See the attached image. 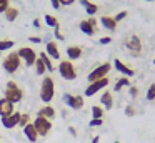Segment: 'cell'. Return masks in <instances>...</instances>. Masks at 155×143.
<instances>
[{"label": "cell", "mask_w": 155, "mask_h": 143, "mask_svg": "<svg viewBox=\"0 0 155 143\" xmlns=\"http://www.w3.org/2000/svg\"><path fill=\"white\" fill-rule=\"evenodd\" d=\"M55 96V82L52 76H44L40 83V100L44 103H50Z\"/></svg>", "instance_id": "1"}, {"label": "cell", "mask_w": 155, "mask_h": 143, "mask_svg": "<svg viewBox=\"0 0 155 143\" xmlns=\"http://www.w3.org/2000/svg\"><path fill=\"white\" fill-rule=\"evenodd\" d=\"M4 98L10 100L12 103H18V102L24 100V90H22L15 82L10 80V82H7V86H5V90H4Z\"/></svg>", "instance_id": "2"}, {"label": "cell", "mask_w": 155, "mask_h": 143, "mask_svg": "<svg viewBox=\"0 0 155 143\" xmlns=\"http://www.w3.org/2000/svg\"><path fill=\"white\" fill-rule=\"evenodd\" d=\"M22 65V60L20 57H18L17 52H10L7 57L4 58V62H2V67H4V70L7 73H10V75H14V73L18 72V68H20Z\"/></svg>", "instance_id": "3"}, {"label": "cell", "mask_w": 155, "mask_h": 143, "mask_svg": "<svg viewBox=\"0 0 155 143\" xmlns=\"http://www.w3.org/2000/svg\"><path fill=\"white\" fill-rule=\"evenodd\" d=\"M58 73L64 80H75L77 78V68L70 60H62L58 63Z\"/></svg>", "instance_id": "4"}, {"label": "cell", "mask_w": 155, "mask_h": 143, "mask_svg": "<svg viewBox=\"0 0 155 143\" xmlns=\"http://www.w3.org/2000/svg\"><path fill=\"white\" fill-rule=\"evenodd\" d=\"M124 45H125V48H127V52L130 53L132 57H140L142 55V42H140V37L138 35H132V37H128L127 40L124 42Z\"/></svg>", "instance_id": "5"}, {"label": "cell", "mask_w": 155, "mask_h": 143, "mask_svg": "<svg viewBox=\"0 0 155 143\" xmlns=\"http://www.w3.org/2000/svg\"><path fill=\"white\" fill-rule=\"evenodd\" d=\"M17 53H18V57H20V60L27 67H34L35 62H37V58H38L37 52H35L34 48H30V47H22V48L17 50Z\"/></svg>", "instance_id": "6"}, {"label": "cell", "mask_w": 155, "mask_h": 143, "mask_svg": "<svg viewBox=\"0 0 155 143\" xmlns=\"http://www.w3.org/2000/svg\"><path fill=\"white\" fill-rule=\"evenodd\" d=\"M110 68H112V65H110L108 62L100 63L97 68H94L90 73H88V76H87V78H88V83L97 82V80H100V78H104V76H107L108 72H110Z\"/></svg>", "instance_id": "7"}, {"label": "cell", "mask_w": 155, "mask_h": 143, "mask_svg": "<svg viewBox=\"0 0 155 143\" xmlns=\"http://www.w3.org/2000/svg\"><path fill=\"white\" fill-rule=\"evenodd\" d=\"M34 126H35V130H37L38 136H47L52 130V122L47 118H42V116H37L35 122H34Z\"/></svg>", "instance_id": "8"}, {"label": "cell", "mask_w": 155, "mask_h": 143, "mask_svg": "<svg viewBox=\"0 0 155 143\" xmlns=\"http://www.w3.org/2000/svg\"><path fill=\"white\" fill-rule=\"evenodd\" d=\"M107 85H108V76H104V78L97 80V82L88 83V86L85 88V96H94L95 93L100 92V90H104Z\"/></svg>", "instance_id": "9"}, {"label": "cell", "mask_w": 155, "mask_h": 143, "mask_svg": "<svg viewBox=\"0 0 155 143\" xmlns=\"http://www.w3.org/2000/svg\"><path fill=\"white\" fill-rule=\"evenodd\" d=\"M62 100H64V103L67 106H70L72 110L84 108V96L82 95H70V93H65Z\"/></svg>", "instance_id": "10"}, {"label": "cell", "mask_w": 155, "mask_h": 143, "mask_svg": "<svg viewBox=\"0 0 155 143\" xmlns=\"http://www.w3.org/2000/svg\"><path fill=\"white\" fill-rule=\"evenodd\" d=\"M78 28H80L85 35L94 37L95 33H97V20H95L94 17H90V18H87V20H82V22L78 23Z\"/></svg>", "instance_id": "11"}, {"label": "cell", "mask_w": 155, "mask_h": 143, "mask_svg": "<svg viewBox=\"0 0 155 143\" xmlns=\"http://www.w3.org/2000/svg\"><path fill=\"white\" fill-rule=\"evenodd\" d=\"M14 112H15V103H12L10 100L2 96V98H0V116H2V118L10 116Z\"/></svg>", "instance_id": "12"}, {"label": "cell", "mask_w": 155, "mask_h": 143, "mask_svg": "<svg viewBox=\"0 0 155 143\" xmlns=\"http://www.w3.org/2000/svg\"><path fill=\"white\" fill-rule=\"evenodd\" d=\"M20 112H14L10 116H5V118H2V125L5 126V128L12 130L15 128V126H18V122H20Z\"/></svg>", "instance_id": "13"}, {"label": "cell", "mask_w": 155, "mask_h": 143, "mask_svg": "<svg viewBox=\"0 0 155 143\" xmlns=\"http://www.w3.org/2000/svg\"><path fill=\"white\" fill-rule=\"evenodd\" d=\"M114 67H115V70H117V72H120L124 76H134L135 75V70L130 68L128 65H125V63L122 62V60H118V58L114 60Z\"/></svg>", "instance_id": "14"}, {"label": "cell", "mask_w": 155, "mask_h": 143, "mask_svg": "<svg viewBox=\"0 0 155 143\" xmlns=\"http://www.w3.org/2000/svg\"><path fill=\"white\" fill-rule=\"evenodd\" d=\"M45 53L54 60H60V50H58L57 42H54V40L47 42V45H45Z\"/></svg>", "instance_id": "15"}, {"label": "cell", "mask_w": 155, "mask_h": 143, "mask_svg": "<svg viewBox=\"0 0 155 143\" xmlns=\"http://www.w3.org/2000/svg\"><path fill=\"white\" fill-rule=\"evenodd\" d=\"M37 116H42V118H47V120H50V122H52V120L57 116V112H55L54 106L45 105V106H42V108L37 112Z\"/></svg>", "instance_id": "16"}, {"label": "cell", "mask_w": 155, "mask_h": 143, "mask_svg": "<svg viewBox=\"0 0 155 143\" xmlns=\"http://www.w3.org/2000/svg\"><path fill=\"white\" fill-rule=\"evenodd\" d=\"M24 135L27 136V140L30 143H35L38 140V133H37V130H35L34 123H28V125L24 126Z\"/></svg>", "instance_id": "17"}, {"label": "cell", "mask_w": 155, "mask_h": 143, "mask_svg": "<svg viewBox=\"0 0 155 143\" xmlns=\"http://www.w3.org/2000/svg\"><path fill=\"white\" fill-rule=\"evenodd\" d=\"M82 53H84V48H82V47H78V45H70L67 48V57H68V60H70V62L78 60L82 57Z\"/></svg>", "instance_id": "18"}, {"label": "cell", "mask_w": 155, "mask_h": 143, "mask_svg": "<svg viewBox=\"0 0 155 143\" xmlns=\"http://www.w3.org/2000/svg\"><path fill=\"white\" fill-rule=\"evenodd\" d=\"M100 23H102L104 28L110 30V32H115V30H117V22H115V18L110 17V15H104L100 18Z\"/></svg>", "instance_id": "19"}, {"label": "cell", "mask_w": 155, "mask_h": 143, "mask_svg": "<svg viewBox=\"0 0 155 143\" xmlns=\"http://www.w3.org/2000/svg\"><path fill=\"white\" fill-rule=\"evenodd\" d=\"M78 2H80V5L84 7V8H85V12H87L90 17H94L95 13L98 12V5H95V3H92L90 0H78Z\"/></svg>", "instance_id": "20"}, {"label": "cell", "mask_w": 155, "mask_h": 143, "mask_svg": "<svg viewBox=\"0 0 155 143\" xmlns=\"http://www.w3.org/2000/svg\"><path fill=\"white\" fill-rule=\"evenodd\" d=\"M100 103H104V108L105 110H110L112 106H114V96H112V93L108 92H104V95L100 96Z\"/></svg>", "instance_id": "21"}, {"label": "cell", "mask_w": 155, "mask_h": 143, "mask_svg": "<svg viewBox=\"0 0 155 143\" xmlns=\"http://www.w3.org/2000/svg\"><path fill=\"white\" fill-rule=\"evenodd\" d=\"M18 17V8L17 7H8L7 10H5V18H7V22H15Z\"/></svg>", "instance_id": "22"}, {"label": "cell", "mask_w": 155, "mask_h": 143, "mask_svg": "<svg viewBox=\"0 0 155 143\" xmlns=\"http://www.w3.org/2000/svg\"><path fill=\"white\" fill-rule=\"evenodd\" d=\"M38 58H40L42 62L45 63V67H47V72H54V68H55V67H54V63H52V58L47 55V53H45V52H42L40 55H38Z\"/></svg>", "instance_id": "23"}, {"label": "cell", "mask_w": 155, "mask_h": 143, "mask_svg": "<svg viewBox=\"0 0 155 143\" xmlns=\"http://www.w3.org/2000/svg\"><path fill=\"white\" fill-rule=\"evenodd\" d=\"M35 72H37V75H45V72H47V67H45V63L42 62L40 58H37V62H35Z\"/></svg>", "instance_id": "24"}, {"label": "cell", "mask_w": 155, "mask_h": 143, "mask_svg": "<svg viewBox=\"0 0 155 143\" xmlns=\"http://www.w3.org/2000/svg\"><path fill=\"white\" fill-rule=\"evenodd\" d=\"M124 86H130V80L127 78V76H122L120 80H118L117 83H115V92H120L122 88H124Z\"/></svg>", "instance_id": "25"}, {"label": "cell", "mask_w": 155, "mask_h": 143, "mask_svg": "<svg viewBox=\"0 0 155 143\" xmlns=\"http://www.w3.org/2000/svg\"><path fill=\"white\" fill-rule=\"evenodd\" d=\"M92 118H104V108L98 105L92 106Z\"/></svg>", "instance_id": "26"}, {"label": "cell", "mask_w": 155, "mask_h": 143, "mask_svg": "<svg viewBox=\"0 0 155 143\" xmlns=\"http://www.w3.org/2000/svg\"><path fill=\"white\" fill-rule=\"evenodd\" d=\"M44 20H45V23H47L48 27H52V28H55L57 25H60V23H58V20L55 18L54 15H45V17H44Z\"/></svg>", "instance_id": "27"}, {"label": "cell", "mask_w": 155, "mask_h": 143, "mask_svg": "<svg viewBox=\"0 0 155 143\" xmlns=\"http://www.w3.org/2000/svg\"><path fill=\"white\" fill-rule=\"evenodd\" d=\"M12 47H14V42H12V40H0V52L10 50Z\"/></svg>", "instance_id": "28"}, {"label": "cell", "mask_w": 155, "mask_h": 143, "mask_svg": "<svg viewBox=\"0 0 155 143\" xmlns=\"http://www.w3.org/2000/svg\"><path fill=\"white\" fill-rule=\"evenodd\" d=\"M28 123H30V115H28V113H22V115H20V122H18V126L24 128L25 125H28Z\"/></svg>", "instance_id": "29"}, {"label": "cell", "mask_w": 155, "mask_h": 143, "mask_svg": "<svg viewBox=\"0 0 155 143\" xmlns=\"http://www.w3.org/2000/svg\"><path fill=\"white\" fill-rule=\"evenodd\" d=\"M147 100L148 102H153L155 100V83H152L147 90Z\"/></svg>", "instance_id": "30"}, {"label": "cell", "mask_w": 155, "mask_h": 143, "mask_svg": "<svg viewBox=\"0 0 155 143\" xmlns=\"http://www.w3.org/2000/svg\"><path fill=\"white\" fill-rule=\"evenodd\" d=\"M8 7H10V0H0V13H5Z\"/></svg>", "instance_id": "31"}, {"label": "cell", "mask_w": 155, "mask_h": 143, "mask_svg": "<svg viewBox=\"0 0 155 143\" xmlns=\"http://www.w3.org/2000/svg\"><path fill=\"white\" fill-rule=\"evenodd\" d=\"M102 123H104V118H92L88 125L94 128V126H102Z\"/></svg>", "instance_id": "32"}, {"label": "cell", "mask_w": 155, "mask_h": 143, "mask_svg": "<svg viewBox=\"0 0 155 143\" xmlns=\"http://www.w3.org/2000/svg\"><path fill=\"white\" fill-rule=\"evenodd\" d=\"M54 33H55V37H57V40H65L64 33L60 32V25H57V27L54 28Z\"/></svg>", "instance_id": "33"}, {"label": "cell", "mask_w": 155, "mask_h": 143, "mask_svg": "<svg viewBox=\"0 0 155 143\" xmlns=\"http://www.w3.org/2000/svg\"><path fill=\"white\" fill-rule=\"evenodd\" d=\"M125 17H127V12H125V10H122V12H118V13H117V15H115V17H114V18H115V22H117V23H118V22H122V20H124V18H125Z\"/></svg>", "instance_id": "34"}, {"label": "cell", "mask_w": 155, "mask_h": 143, "mask_svg": "<svg viewBox=\"0 0 155 143\" xmlns=\"http://www.w3.org/2000/svg\"><path fill=\"white\" fill-rule=\"evenodd\" d=\"M128 93H130L132 98H137V95H138V88H137L135 85H132V86H130V90H128Z\"/></svg>", "instance_id": "35"}, {"label": "cell", "mask_w": 155, "mask_h": 143, "mask_svg": "<svg viewBox=\"0 0 155 143\" xmlns=\"http://www.w3.org/2000/svg\"><path fill=\"white\" fill-rule=\"evenodd\" d=\"M125 115H127V116H134V115H135V108H134L132 105L125 106Z\"/></svg>", "instance_id": "36"}, {"label": "cell", "mask_w": 155, "mask_h": 143, "mask_svg": "<svg viewBox=\"0 0 155 143\" xmlns=\"http://www.w3.org/2000/svg\"><path fill=\"white\" fill-rule=\"evenodd\" d=\"M98 42H100V45H108V43L112 42V37H102Z\"/></svg>", "instance_id": "37"}, {"label": "cell", "mask_w": 155, "mask_h": 143, "mask_svg": "<svg viewBox=\"0 0 155 143\" xmlns=\"http://www.w3.org/2000/svg\"><path fill=\"white\" fill-rule=\"evenodd\" d=\"M50 3H52V7H54V8L55 10H58V8H60V0H50Z\"/></svg>", "instance_id": "38"}, {"label": "cell", "mask_w": 155, "mask_h": 143, "mask_svg": "<svg viewBox=\"0 0 155 143\" xmlns=\"http://www.w3.org/2000/svg\"><path fill=\"white\" fill-rule=\"evenodd\" d=\"M28 40H30L32 43H42V38H40V37H28Z\"/></svg>", "instance_id": "39"}, {"label": "cell", "mask_w": 155, "mask_h": 143, "mask_svg": "<svg viewBox=\"0 0 155 143\" xmlns=\"http://www.w3.org/2000/svg\"><path fill=\"white\" fill-rule=\"evenodd\" d=\"M75 0H60V5H64V7H68V5H72Z\"/></svg>", "instance_id": "40"}, {"label": "cell", "mask_w": 155, "mask_h": 143, "mask_svg": "<svg viewBox=\"0 0 155 143\" xmlns=\"http://www.w3.org/2000/svg\"><path fill=\"white\" fill-rule=\"evenodd\" d=\"M34 27H35V28H40V27H42L40 18H35V20H34Z\"/></svg>", "instance_id": "41"}, {"label": "cell", "mask_w": 155, "mask_h": 143, "mask_svg": "<svg viewBox=\"0 0 155 143\" xmlns=\"http://www.w3.org/2000/svg\"><path fill=\"white\" fill-rule=\"evenodd\" d=\"M68 132H70V135H72V136H77V130H75L74 126H70V128H68Z\"/></svg>", "instance_id": "42"}, {"label": "cell", "mask_w": 155, "mask_h": 143, "mask_svg": "<svg viewBox=\"0 0 155 143\" xmlns=\"http://www.w3.org/2000/svg\"><path fill=\"white\" fill-rule=\"evenodd\" d=\"M100 141V136H94V138H92V143H98Z\"/></svg>", "instance_id": "43"}, {"label": "cell", "mask_w": 155, "mask_h": 143, "mask_svg": "<svg viewBox=\"0 0 155 143\" xmlns=\"http://www.w3.org/2000/svg\"><path fill=\"white\" fill-rule=\"evenodd\" d=\"M145 2H153V0H145Z\"/></svg>", "instance_id": "44"}, {"label": "cell", "mask_w": 155, "mask_h": 143, "mask_svg": "<svg viewBox=\"0 0 155 143\" xmlns=\"http://www.w3.org/2000/svg\"><path fill=\"white\" fill-rule=\"evenodd\" d=\"M153 65H155V58H153Z\"/></svg>", "instance_id": "45"}, {"label": "cell", "mask_w": 155, "mask_h": 143, "mask_svg": "<svg viewBox=\"0 0 155 143\" xmlns=\"http://www.w3.org/2000/svg\"><path fill=\"white\" fill-rule=\"evenodd\" d=\"M115 143H120V141H115Z\"/></svg>", "instance_id": "46"}, {"label": "cell", "mask_w": 155, "mask_h": 143, "mask_svg": "<svg viewBox=\"0 0 155 143\" xmlns=\"http://www.w3.org/2000/svg\"><path fill=\"white\" fill-rule=\"evenodd\" d=\"M0 55H2V52H0Z\"/></svg>", "instance_id": "47"}]
</instances>
